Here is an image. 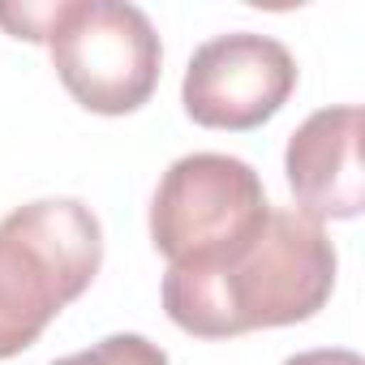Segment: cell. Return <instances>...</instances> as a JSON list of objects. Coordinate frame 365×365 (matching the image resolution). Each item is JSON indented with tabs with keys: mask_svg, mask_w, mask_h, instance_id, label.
Listing matches in <instances>:
<instances>
[{
	"mask_svg": "<svg viewBox=\"0 0 365 365\" xmlns=\"http://www.w3.org/2000/svg\"><path fill=\"white\" fill-rule=\"evenodd\" d=\"M267 215V190L245 159L198 150L163 172L150 202V241L168 267H220L262 232Z\"/></svg>",
	"mask_w": 365,
	"mask_h": 365,
	"instance_id": "obj_3",
	"label": "cell"
},
{
	"mask_svg": "<svg viewBox=\"0 0 365 365\" xmlns=\"http://www.w3.org/2000/svg\"><path fill=\"white\" fill-rule=\"evenodd\" d=\"M335 288V245L322 224L275 211L262 232L220 267H168L163 309L198 339L292 327L314 318Z\"/></svg>",
	"mask_w": 365,
	"mask_h": 365,
	"instance_id": "obj_1",
	"label": "cell"
},
{
	"mask_svg": "<svg viewBox=\"0 0 365 365\" xmlns=\"http://www.w3.org/2000/svg\"><path fill=\"white\" fill-rule=\"evenodd\" d=\"M284 365H361V356L348 352V348H314V352H297V356H288Z\"/></svg>",
	"mask_w": 365,
	"mask_h": 365,
	"instance_id": "obj_8",
	"label": "cell"
},
{
	"mask_svg": "<svg viewBox=\"0 0 365 365\" xmlns=\"http://www.w3.org/2000/svg\"><path fill=\"white\" fill-rule=\"evenodd\" d=\"M103 262V228L78 198H39L0 220V361L26 352Z\"/></svg>",
	"mask_w": 365,
	"mask_h": 365,
	"instance_id": "obj_2",
	"label": "cell"
},
{
	"mask_svg": "<svg viewBox=\"0 0 365 365\" xmlns=\"http://www.w3.org/2000/svg\"><path fill=\"white\" fill-rule=\"evenodd\" d=\"M361 129H365L361 108L344 103V108H322L305 116V125L288 138L284 172L297 198V215L314 224L361 215V202H365Z\"/></svg>",
	"mask_w": 365,
	"mask_h": 365,
	"instance_id": "obj_6",
	"label": "cell"
},
{
	"mask_svg": "<svg viewBox=\"0 0 365 365\" xmlns=\"http://www.w3.org/2000/svg\"><path fill=\"white\" fill-rule=\"evenodd\" d=\"M297 91V61L292 52L254 31H232L207 39L185 69L180 103L190 120L202 129L245 133L267 125Z\"/></svg>",
	"mask_w": 365,
	"mask_h": 365,
	"instance_id": "obj_5",
	"label": "cell"
},
{
	"mask_svg": "<svg viewBox=\"0 0 365 365\" xmlns=\"http://www.w3.org/2000/svg\"><path fill=\"white\" fill-rule=\"evenodd\" d=\"M52 365H168V352L159 344H150L146 335H133V331H120V335H108L99 344H91L86 352H73V356H61Z\"/></svg>",
	"mask_w": 365,
	"mask_h": 365,
	"instance_id": "obj_7",
	"label": "cell"
},
{
	"mask_svg": "<svg viewBox=\"0 0 365 365\" xmlns=\"http://www.w3.org/2000/svg\"><path fill=\"white\" fill-rule=\"evenodd\" d=\"M65 91L99 116L138 112L155 86L163 48L150 18L120 0H56L43 35Z\"/></svg>",
	"mask_w": 365,
	"mask_h": 365,
	"instance_id": "obj_4",
	"label": "cell"
}]
</instances>
